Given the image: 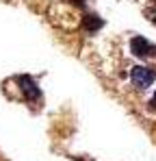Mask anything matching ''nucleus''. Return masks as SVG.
Instances as JSON below:
<instances>
[{
	"label": "nucleus",
	"mask_w": 156,
	"mask_h": 161,
	"mask_svg": "<svg viewBox=\"0 0 156 161\" xmlns=\"http://www.w3.org/2000/svg\"><path fill=\"white\" fill-rule=\"evenodd\" d=\"M102 24L104 22L96 15H85V20H82V28H87V31H98Z\"/></svg>",
	"instance_id": "nucleus-4"
},
{
	"label": "nucleus",
	"mask_w": 156,
	"mask_h": 161,
	"mask_svg": "<svg viewBox=\"0 0 156 161\" xmlns=\"http://www.w3.org/2000/svg\"><path fill=\"white\" fill-rule=\"evenodd\" d=\"M130 79H132V83L137 85V87H150L152 83H154V74L150 72V70H145L143 65H134L132 68V72H130Z\"/></svg>",
	"instance_id": "nucleus-1"
},
{
	"label": "nucleus",
	"mask_w": 156,
	"mask_h": 161,
	"mask_svg": "<svg viewBox=\"0 0 156 161\" xmlns=\"http://www.w3.org/2000/svg\"><path fill=\"white\" fill-rule=\"evenodd\" d=\"M20 85H22L24 96L28 98V100H39V98H41V92L37 89V85L33 83L30 76H22V79H20Z\"/></svg>",
	"instance_id": "nucleus-3"
},
{
	"label": "nucleus",
	"mask_w": 156,
	"mask_h": 161,
	"mask_svg": "<svg viewBox=\"0 0 156 161\" xmlns=\"http://www.w3.org/2000/svg\"><path fill=\"white\" fill-rule=\"evenodd\" d=\"M130 46H132V53L137 54V57H148V54H156V48L145 39V37H134L132 42H130Z\"/></svg>",
	"instance_id": "nucleus-2"
}]
</instances>
